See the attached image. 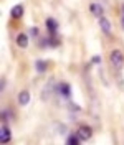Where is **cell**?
<instances>
[{
	"label": "cell",
	"mask_w": 124,
	"mask_h": 145,
	"mask_svg": "<svg viewBox=\"0 0 124 145\" xmlns=\"http://www.w3.org/2000/svg\"><path fill=\"white\" fill-rule=\"evenodd\" d=\"M76 135L80 137L81 140H89L93 137V129L89 125H81L78 129V132H76Z\"/></svg>",
	"instance_id": "obj_1"
},
{
	"label": "cell",
	"mask_w": 124,
	"mask_h": 145,
	"mask_svg": "<svg viewBox=\"0 0 124 145\" xmlns=\"http://www.w3.org/2000/svg\"><path fill=\"white\" fill-rule=\"evenodd\" d=\"M123 61H124L123 53H121L119 50H114V51L111 53V63L114 64L116 68H121V66H123Z\"/></svg>",
	"instance_id": "obj_2"
},
{
	"label": "cell",
	"mask_w": 124,
	"mask_h": 145,
	"mask_svg": "<svg viewBox=\"0 0 124 145\" xmlns=\"http://www.w3.org/2000/svg\"><path fill=\"white\" fill-rule=\"evenodd\" d=\"M89 10H91V13H93L94 17H99V18L103 17V13H104V10H103V7H101L99 3H94V2H93V3L89 5Z\"/></svg>",
	"instance_id": "obj_3"
},
{
	"label": "cell",
	"mask_w": 124,
	"mask_h": 145,
	"mask_svg": "<svg viewBox=\"0 0 124 145\" xmlns=\"http://www.w3.org/2000/svg\"><path fill=\"white\" fill-rule=\"evenodd\" d=\"M58 92L61 94L63 97H70V94H71L70 84H68V82H61V84L58 86Z\"/></svg>",
	"instance_id": "obj_4"
},
{
	"label": "cell",
	"mask_w": 124,
	"mask_h": 145,
	"mask_svg": "<svg viewBox=\"0 0 124 145\" xmlns=\"http://www.w3.org/2000/svg\"><path fill=\"white\" fill-rule=\"evenodd\" d=\"M46 28H48V31H50L51 35H55V33L58 31V22H56L55 18H48V20H46Z\"/></svg>",
	"instance_id": "obj_5"
},
{
	"label": "cell",
	"mask_w": 124,
	"mask_h": 145,
	"mask_svg": "<svg viewBox=\"0 0 124 145\" xmlns=\"http://www.w3.org/2000/svg\"><path fill=\"white\" fill-rule=\"evenodd\" d=\"M0 140H2L3 144H9L10 142V129L7 125H3L2 130H0Z\"/></svg>",
	"instance_id": "obj_6"
},
{
	"label": "cell",
	"mask_w": 124,
	"mask_h": 145,
	"mask_svg": "<svg viewBox=\"0 0 124 145\" xmlns=\"http://www.w3.org/2000/svg\"><path fill=\"white\" fill-rule=\"evenodd\" d=\"M99 27H101V30L104 33H111V22L108 18H104V17L99 18Z\"/></svg>",
	"instance_id": "obj_7"
},
{
	"label": "cell",
	"mask_w": 124,
	"mask_h": 145,
	"mask_svg": "<svg viewBox=\"0 0 124 145\" xmlns=\"http://www.w3.org/2000/svg\"><path fill=\"white\" fill-rule=\"evenodd\" d=\"M18 102H20L22 106H27L28 102H30V92H28V91H22V92L18 94Z\"/></svg>",
	"instance_id": "obj_8"
},
{
	"label": "cell",
	"mask_w": 124,
	"mask_h": 145,
	"mask_svg": "<svg viewBox=\"0 0 124 145\" xmlns=\"http://www.w3.org/2000/svg\"><path fill=\"white\" fill-rule=\"evenodd\" d=\"M17 45L20 46V48H27L28 46V36L25 35V33H20V35L17 36Z\"/></svg>",
	"instance_id": "obj_9"
},
{
	"label": "cell",
	"mask_w": 124,
	"mask_h": 145,
	"mask_svg": "<svg viewBox=\"0 0 124 145\" xmlns=\"http://www.w3.org/2000/svg\"><path fill=\"white\" fill-rule=\"evenodd\" d=\"M10 15L13 18H20L23 15V7H22V5H15V7L12 8V12H10Z\"/></svg>",
	"instance_id": "obj_10"
},
{
	"label": "cell",
	"mask_w": 124,
	"mask_h": 145,
	"mask_svg": "<svg viewBox=\"0 0 124 145\" xmlns=\"http://www.w3.org/2000/svg\"><path fill=\"white\" fill-rule=\"evenodd\" d=\"M36 71L38 72H43L45 69H46V63H45V61H36Z\"/></svg>",
	"instance_id": "obj_11"
},
{
	"label": "cell",
	"mask_w": 124,
	"mask_h": 145,
	"mask_svg": "<svg viewBox=\"0 0 124 145\" xmlns=\"http://www.w3.org/2000/svg\"><path fill=\"white\" fill-rule=\"evenodd\" d=\"M81 138L80 137H75V135H70L68 138H66V144H78Z\"/></svg>",
	"instance_id": "obj_12"
},
{
	"label": "cell",
	"mask_w": 124,
	"mask_h": 145,
	"mask_svg": "<svg viewBox=\"0 0 124 145\" xmlns=\"http://www.w3.org/2000/svg\"><path fill=\"white\" fill-rule=\"evenodd\" d=\"M2 117H3V120H5V122H10V120H12V114H10L9 110H3V112H2Z\"/></svg>",
	"instance_id": "obj_13"
},
{
	"label": "cell",
	"mask_w": 124,
	"mask_h": 145,
	"mask_svg": "<svg viewBox=\"0 0 124 145\" xmlns=\"http://www.w3.org/2000/svg\"><path fill=\"white\" fill-rule=\"evenodd\" d=\"M99 61H101V58H99V56H96V58H93V59H91V63L94 64V63H99Z\"/></svg>",
	"instance_id": "obj_14"
},
{
	"label": "cell",
	"mask_w": 124,
	"mask_h": 145,
	"mask_svg": "<svg viewBox=\"0 0 124 145\" xmlns=\"http://www.w3.org/2000/svg\"><path fill=\"white\" fill-rule=\"evenodd\" d=\"M123 12H124V7H123ZM121 27L124 28V13H123V18H121Z\"/></svg>",
	"instance_id": "obj_15"
}]
</instances>
